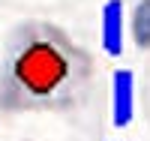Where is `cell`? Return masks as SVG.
Here are the masks:
<instances>
[{
  "label": "cell",
  "mask_w": 150,
  "mask_h": 141,
  "mask_svg": "<svg viewBox=\"0 0 150 141\" xmlns=\"http://www.w3.org/2000/svg\"><path fill=\"white\" fill-rule=\"evenodd\" d=\"M135 120V72L117 69L111 75V123L126 129Z\"/></svg>",
  "instance_id": "2"
},
{
  "label": "cell",
  "mask_w": 150,
  "mask_h": 141,
  "mask_svg": "<svg viewBox=\"0 0 150 141\" xmlns=\"http://www.w3.org/2000/svg\"><path fill=\"white\" fill-rule=\"evenodd\" d=\"M132 36H135V45L141 51H150V0H138L132 9Z\"/></svg>",
  "instance_id": "4"
},
{
  "label": "cell",
  "mask_w": 150,
  "mask_h": 141,
  "mask_svg": "<svg viewBox=\"0 0 150 141\" xmlns=\"http://www.w3.org/2000/svg\"><path fill=\"white\" fill-rule=\"evenodd\" d=\"M96 81V60L54 21L27 18L6 33L0 51V111H72Z\"/></svg>",
  "instance_id": "1"
},
{
  "label": "cell",
  "mask_w": 150,
  "mask_h": 141,
  "mask_svg": "<svg viewBox=\"0 0 150 141\" xmlns=\"http://www.w3.org/2000/svg\"><path fill=\"white\" fill-rule=\"evenodd\" d=\"M102 48L111 57L123 54V0L102 3Z\"/></svg>",
  "instance_id": "3"
}]
</instances>
